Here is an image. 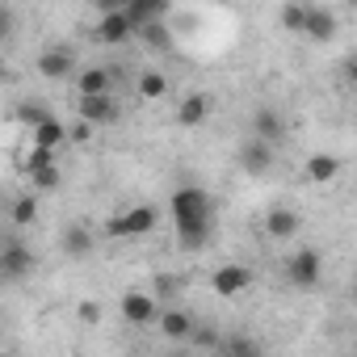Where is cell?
Listing matches in <instances>:
<instances>
[{
	"label": "cell",
	"mask_w": 357,
	"mask_h": 357,
	"mask_svg": "<svg viewBox=\"0 0 357 357\" xmlns=\"http://www.w3.org/2000/svg\"><path fill=\"white\" fill-rule=\"evenodd\" d=\"M172 223H176V244H181L185 252H198L206 240H211V223H215V202L206 190L198 185H185V190H176L172 202Z\"/></svg>",
	"instance_id": "cell-1"
},
{
	"label": "cell",
	"mask_w": 357,
	"mask_h": 357,
	"mask_svg": "<svg viewBox=\"0 0 357 357\" xmlns=\"http://www.w3.org/2000/svg\"><path fill=\"white\" fill-rule=\"evenodd\" d=\"M76 114H80L84 122H93V126H114V122L122 118L114 93H80V97H76Z\"/></svg>",
	"instance_id": "cell-2"
},
{
	"label": "cell",
	"mask_w": 357,
	"mask_h": 357,
	"mask_svg": "<svg viewBox=\"0 0 357 357\" xmlns=\"http://www.w3.org/2000/svg\"><path fill=\"white\" fill-rule=\"evenodd\" d=\"M286 278H290V286H298V290L319 286V278H324L319 252H315V248H298L294 257H286Z\"/></svg>",
	"instance_id": "cell-3"
},
{
	"label": "cell",
	"mask_w": 357,
	"mask_h": 357,
	"mask_svg": "<svg viewBox=\"0 0 357 357\" xmlns=\"http://www.w3.org/2000/svg\"><path fill=\"white\" fill-rule=\"evenodd\" d=\"M34 273V252L22 240H9L0 248V282H26Z\"/></svg>",
	"instance_id": "cell-4"
},
{
	"label": "cell",
	"mask_w": 357,
	"mask_h": 357,
	"mask_svg": "<svg viewBox=\"0 0 357 357\" xmlns=\"http://www.w3.org/2000/svg\"><path fill=\"white\" fill-rule=\"evenodd\" d=\"M273 151H278L273 143H265V139H257V135H252V139H244V143H240V168H244L248 176H269V168L278 164V155H273Z\"/></svg>",
	"instance_id": "cell-5"
},
{
	"label": "cell",
	"mask_w": 357,
	"mask_h": 357,
	"mask_svg": "<svg viewBox=\"0 0 357 357\" xmlns=\"http://www.w3.org/2000/svg\"><path fill=\"white\" fill-rule=\"evenodd\" d=\"M155 206H135V211H126V215H114L109 223H105V236H147L151 227H155Z\"/></svg>",
	"instance_id": "cell-6"
},
{
	"label": "cell",
	"mask_w": 357,
	"mask_h": 357,
	"mask_svg": "<svg viewBox=\"0 0 357 357\" xmlns=\"http://www.w3.org/2000/svg\"><path fill=\"white\" fill-rule=\"evenodd\" d=\"M130 38H135V22H130L126 9H109V13H101V22H97V43H105V47H122V43H130Z\"/></svg>",
	"instance_id": "cell-7"
},
{
	"label": "cell",
	"mask_w": 357,
	"mask_h": 357,
	"mask_svg": "<svg viewBox=\"0 0 357 357\" xmlns=\"http://www.w3.org/2000/svg\"><path fill=\"white\" fill-rule=\"evenodd\" d=\"M72 72H76V51H72L68 43L47 47V51L38 55V76H43V80H68Z\"/></svg>",
	"instance_id": "cell-8"
},
{
	"label": "cell",
	"mask_w": 357,
	"mask_h": 357,
	"mask_svg": "<svg viewBox=\"0 0 357 357\" xmlns=\"http://www.w3.org/2000/svg\"><path fill=\"white\" fill-rule=\"evenodd\" d=\"M252 135L278 147V143L290 135V122H286L282 109H273V105H257V109H252Z\"/></svg>",
	"instance_id": "cell-9"
},
{
	"label": "cell",
	"mask_w": 357,
	"mask_h": 357,
	"mask_svg": "<svg viewBox=\"0 0 357 357\" xmlns=\"http://www.w3.org/2000/svg\"><path fill=\"white\" fill-rule=\"evenodd\" d=\"M155 315H160V307H155V298L147 290H126L122 294V319L126 324L147 328V324H155Z\"/></svg>",
	"instance_id": "cell-10"
},
{
	"label": "cell",
	"mask_w": 357,
	"mask_h": 357,
	"mask_svg": "<svg viewBox=\"0 0 357 357\" xmlns=\"http://www.w3.org/2000/svg\"><path fill=\"white\" fill-rule=\"evenodd\" d=\"M59 244H63V257H72V261H89V257H93V248H97V240H93L89 223H68V227H63V236H59Z\"/></svg>",
	"instance_id": "cell-11"
},
{
	"label": "cell",
	"mask_w": 357,
	"mask_h": 357,
	"mask_svg": "<svg viewBox=\"0 0 357 357\" xmlns=\"http://www.w3.org/2000/svg\"><path fill=\"white\" fill-rule=\"evenodd\" d=\"M211 286H215L223 298H236V294H244V290L252 286V269H248V265H223V269H215Z\"/></svg>",
	"instance_id": "cell-12"
},
{
	"label": "cell",
	"mask_w": 357,
	"mask_h": 357,
	"mask_svg": "<svg viewBox=\"0 0 357 357\" xmlns=\"http://www.w3.org/2000/svg\"><path fill=\"white\" fill-rule=\"evenodd\" d=\"M336 30H340V22H336L332 9H307V22H303V34H307V38H315V43H332Z\"/></svg>",
	"instance_id": "cell-13"
},
{
	"label": "cell",
	"mask_w": 357,
	"mask_h": 357,
	"mask_svg": "<svg viewBox=\"0 0 357 357\" xmlns=\"http://www.w3.org/2000/svg\"><path fill=\"white\" fill-rule=\"evenodd\" d=\"M298 227H303V219H298V211H290V206H273V211L265 215V231H269L273 240H294Z\"/></svg>",
	"instance_id": "cell-14"
},
{
	"label": "cell",
	"mask_w": 357,
	"mask_h": 357,
	"mask_svg": "<svg viewBox=\"0 0 357 357\" xmlns=\"http://www.w3.org/2000/svg\"><path fill=\"white\" fill-rule=\"evenodd\" d=\"M340 168H344L340 155H332V151H315V155L307 160V181L328 185V181H336V176H340Z\"/></svg>",
	"instance_id": "cell-15"
},
{
	"label": "cell",
	"mask_w": 357,
	"mask_h": 357,
	"mask_svg": "<svg viewBox=\"0 0 357 357\" xmlns=\"http://www.w3.org/2000/svg\"><path fill=\"white\" fill-rule=\"evenodd\" d=\"M155 324H160V332H164L168 340H190V332H194L198 319H194L190 311H176V307H172V311H160Z\"/></svg>",
	"instance_id": "cell-16"
},
{
	"label": "cell",
	"mask_w": 357,
	"mask_h": 357,
	"mask_svg": "<svg viewBox=\"0 0 357 357\" xmlns=\"http://www.w3.org/2000/svg\"><path fill=\"white\" fill-rule=\"evenodd\" d=\"M206 114H211V101L202 93H190L181 105H176V122H181V126H202Z\"/></svg>",
	"instance_id": "cell-17"
},
{
	"label": "cell",
	"mask_w": 357,
	"mask_h": 357,
	"mask_svg": "<svg viewBox=\"0 0 357 357\" xmlns=\"http://www.w3.org/2000/svg\"><path fill=\"white\" fill-rule=\"evenodd\" d=\"M76 89L80 93H114V72L109 68H84L76 76Z\"/></svg>",
	"instance_id": "cell-18"
},
{
	"label": "cell",
	"mask_w": 357,
	"mask_h": 357,
	"mask_svg": "<svg viewBox=\"0 0 357 357\" xmlns=\"http://www.w3.org/2000/svg\"><path fill=\"white\" fill-rule=\"evenodd\" d=\"M34 143H43V147H55V151H59V147L68 143V126L51 114V118H43V122L34 126Z\"/></svg>",
	"instance_id": "cell-19"
},
{
	"label": "cell",
	"mask_w": 357,
	"mask_h": 357,
	"mask_svg": "<svg viewBox=\"0 0 357 357\" xmlns=\"http://www.w3.org/2000/svg\"><path fill=\"white\" fill-rule=\"evenodd\" d=\"M139 97H143V101H160V97H168V76L155 72V68H147V72L139 76Z\"/></svg>",
	"instance_id": "cell-20"
},
{
	"label": "cell",
	"mask_w": 357,
	"mask_h": 357,
	"mask_svg": "<svg viewBox=\"0 0 357 357\" xmlns=\"http://www.w3.org/2000/svg\"><path fill=\"white\" fill-rule=\"evenodd\" d=\"M135 34H143L151 47H160V51H172V34L164 30V22L160 17H147V22H139V30Z\"/></svg>",
	"instance_id": "cell-21"
},
{
	"label": "cell",
	"mask_w": 357,
	"mask_h": 357,
	"mask_svg": "<svg viewBox=\"0 0 357 357\" xmlns=\"http://www.w3.org/2000/svg\"><path fill=\"white\" fill-rule=\"evenodd\" d=\"M55 155H59L55 147H43V143H34V147H30L26 155H17V172H26V176H30L34 168H43V164H51Z\"/></svg>",
	"instance_id": "cell-22"
},
{
	"label": "cell",
	"mask_w": 357,
	"mask_h": 357,
	"mask_svg": "<svg viewBox=\"0 0 357 357\" xmlns=\"http://www.w3.org/2000/svg\"><path fill=\"white\" fill-rule=\"evenodd\" d=\"M30 181H34V190H59L63 172H59V164L51 160V164H43V168H34V172H30Z\"/></svg>",
	"instance_id": "cell-23"
},
{
	"label": "cell",
	"mask_w": 357,
	"mask_h": 357,
	"mask_svg": "<svg viewBox=\"0 0 357 357\" xmlns=\"http://www.w3.org/2000/svg\"><path fill=\"white\" fill-rule=\"evenodd\" d=\"M34 219H38V198H34V194H22V198L13 202V223H17V227H30Z\"/></svg>",
	"instance_id": "cell-24"
},
{
	"label": "cell",
	"mask_w": 357,
	"mask_h": 357,
	"mask_svg": "<svg viewBox=\"0 0 357 357\" xmlns=\"http://www.w3.org/2000/svg\"><path fill=\"white\" fill-rule=\"evenodd\" d=\"M307 22V5H282V30L286 34H303Z\"/></svg>",
	"instance_id": "cell-25"
},
{
	"label": "cell",
	"mask_w": 357,
	"mask_h": 357,
	"mask_svg": "<svg viewBox=\"0 0 357 357\" xmlns=\"http://www.w3.org/2000/svg\"><path fill=\"white\" fill-rule=\"evenodd\" d=\"M43 118H51V109H47L43 101H22V105H17V122H26L30 130H34Z\"/></svg>",
	"instance_id": "cell-26"
},
{
	"label": "cell",
	"mask_w": 357,
	"mask_h": 357,
	"mask_svg": "<svg viewBox=\"0 0 357 357\" xmlns=\"http://www.w3.org/2000/svg\"><path fill=\"white\" fill-rule=\"evenodd\" d=\"M219 353H261V344L248 336H231V340H219Z\"/></svg>",
	"instance_id": "cell-27"
},
{
	"label": "cell",
	"mask_w": 357,
	"mask_h": 357,
	"mask_svg": "<svg viewBox=\"0 0 357 357\" xmlns=\"http://www.w3.org/2000/svg\"><path fill=\"white\" fill-rule=\"evenodd\" d=\"M219 340H223V336H215L211 328H198V324H194V332H190V344H198V349H219Z\"/></svg>",
	"instance_id": "cell-28"
},
{
	"label": "cell",
	"mask_w": 357,
	"mask_h": 357,
	"mask_svg": "<svg viewBox=\"0 0 357 357\" xmlns=\"http://www.w3.org/2000/svg\"><path fill=\"white\" fill-rule=\"evenodd\" d=\"M13 34V9L9 5H0V43H5Z\"/></svg>",
	"instance_id": "cell-29"
},
{
	"label": "cell",
	"mask_w": 357,
	"mask_h": 357,
	"mask_svg": "<svg viewBox=\"0 0 357 357\" xmlns=\"http://www.w3.org/2000/svg\"><path fill=\"white\" fill-rule=\"evenodd\" d=\"M68 135H72L76 143H89V139H93V122H84V118H80V122H76V126H72Z\"/></svg>",
	"instance_id": "cell-30"
},
{
	"label": "cell",
	"mask_w": 357,
	"mask_h": 357,
	"mask_svg": "<svg viewBox=\"0 0 357 357\" xmlns=\"http://www.w3.org/2000/svg\"><path fill=\"white\" fill-rule=\"evenodd\" d=\"M80 319H84V324H97V319H101V307H97V303H80Z\"/></svg>",
	"instance_id": "cell-31"
},
{
	"label": "cell",
	"mask_w": 357,
	"mask_h": 357,
	"mask_svg": "<svg viewBox=\"0 0 357 357\" xmlns=\"http://www.w3.org/2000/svg\"><path fill=\"white\" fill-rule=\"evenodd\" d=\"M172 286H176V278H160L155 282V294H172Z\"/></svg>",
	"instance_id": "cell-32"
}]
</instances>
